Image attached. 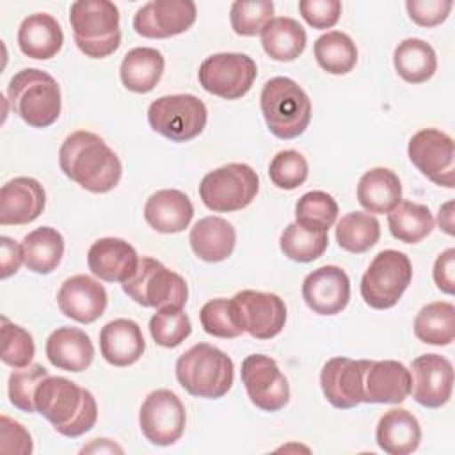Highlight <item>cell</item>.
<instances>
[{
  "mask_svg": "<svg viewBox=\"0 0 455 455\" xmlns=\"http://www.w3.org/2000/svg\"><path fill=\"white\" fill-rule=\"evenodd\" d=\"M62 172L92 194H105L117 187L123 165L107 142L87 130L68 135L59 149Z\"/></svg>",
  "mask_w": 455,
  "mask_h": 455,
  "instance_id": "1",
  "label": "cell"
},
{
  "mask_svg": "<svg viewBox=\"0 0 455 455\" xmlns=\"http://www.w3.org/2000/svg\"><path fill=\"white\" fill-rule=\"evenodd\" d=\"M36 412L44 416L66 437H80L98 419L92 393L66 377L48 375L36 389Z\"/></svg>",
  "mask_w": 455,
  "mask_h": 455,
  "instance_id": "2",
  "label": "cell"
},
{
  "mask_svg": "<svg viewBox=\"0 0 455 455\" xmlns=\"http://www.w3.org/2000/svg\"><path fill=\"white\" fill-rule=\"evenodd\" d=\"M7 101L12 112L32 128L53 124L62 110V96L57 80L37 68H25L11 78Z\"/></svg>",
  "mask_w": 455,
  "mask_h": 455,
  "instance_id": "3",
  "label": "cell"
},
{
  "mask_svg": "<svg viewBox=\"0 0 455 455\" xmlns=\"http://www.w3.org/2000/svg\"><path fill=\"white\" fill-rule=\"evenodd\" d=\"M176 379L197 398H222L233 386L235 368L229 355L210 343H197L176 361Z\"/></svg>",
  "mask_w": 455,
  "mask_h": 455,
  "instance_id": "4",
  "label": "cell"
},
{
  "mask_svg": "<svg viewBox=\"0 0 455 455\" xmlns=\"http://www.w3.org/2000/svg\"><path fill=\"white\" fill-rule=\"evenodd\" d=\"M69 23L78 50L91 59H105L121 44L119 9L108 0H78L71 4Z\"/></svg>",
  "mask_w": 455,
  "mask_h": 455,
  "instance_id": "5",
  "label": "cell"
},
{
  "mask_svg": "<svg viewBox=\"0 0 455 455\" xmlns=\"http://www.w3.org/2000/svg\"><path fill=\"white\" fill-rule=\"evenodd\" d=\"M259 105L268 130L283 140L302 135L311 121L309 96L288 76H274L265 82Z\"/></svg>",
  "mask_w": 455,
  "mask_h": 455,
  "instance_id": "6",
  "label": "cell"
},
{
  "mask_svg": "<svg viewBox=\"0 0 455 455\" xmlns=\"http://www.w3.org/2000/svg\"><path fill=\"white\" fill-rule=\"evenodd\" d=\"M123 291L137 304L156 311L183 309L188 299L185 279L149 256L139 259L135 274L123 283Z\"/></svg>",
  "mask_w": 455,
  "mask_h": 455,
  "instance_id": "7",
  "label": "cell"
},
{
  "mask_svg": "<svg viewBox=\"0 0 455 455\" xmlns=\"http://www.w3.org/2000/svg\"><path fill=\"white\" fill-rule=\"evenodd\" d=\"M259 190V178L247 164H226L204 174L199 185L203 204L217 213L249 206Z\"/></svg>",
  "mask_w": 455,
  "mask_h": 455,
  "instance_id": "8",
  "label": "cell"
},
{
  "mask_svg": "<svg viewBox=\"0 0 455 455\" xmlns=\"http://www.w3.org/2000/svg\"><path fill=\"white\" fill-rule=\"evenodd\" d=\"M412 281V265L407 254L380 251L361 279V297L373 309H389L398 304Z\"/></svg>",
  "mask_w": 455,
  "mask_h": 455,
  "instance_id": "9",
  "label": "cell"
},
{
  "mask_svg": "<svg viewBox=\"0 0 455 455\" xmlns=\"http://www.w3.org/2000/svg\"><path fill=\"white\" fill-rule=\"evenodd\" d=\"M206 119V105L194 94L162 96L148 108L149 126L174 142H187L197 137L204 130Z\"/></svg>",
  "mask_w": 455,
  "mask_h": 455,
  "instance_id": "10",
  "label": "cell"
},
{
  "mask_svg": "<svg viewBox=\"0 0 455 455\" xmlns=\"http://www.w3.org/2000/svg\"><path fill=\"white\" fill-rule=\"evenodd\" d=\"M256 75V62L249 55L224 52L206 57L199 66L197 78L206 92L224 100H238L251 91Z\"/></svg>",
  "mask_w": 455,
  "mask_h": 455,
  "instance_id": "11",
  "label": "cell"
},
{
  "mask_svg": "<svg viewBox=\"0 0 455 455\" xmlns=\"http://www.w3.org/2000/svg\"><path fill=\"white\" fill-rule=\"evenodd\" d=\"M407 155L432 183L446 188L455 187V144L448 133L437 128L419 130L411 137Z\"/></svg>",
  "mask_w": 455,
  "mask_h": 455,
  "instance_id": "12",
  "label": "cell"
},
{
  "mask_svg": "<svg viewBox=\"0 0 455 455\" xmlns=\"http://www.w3.org/2000/svg\"><path fill=\"white\" fill-rule=\"evenodd\" d=\"M139 425L144 437L156 446H171L183 435L187 411L171 389L151 391L140 405Z\"/></svg>",
  "mask_w": 455,
  "mask_h": 455,
  "instance_id": "13",
  "label": "cell"
},
{
  "mask_svg": "<svg viewBox=\"0 0 455 455\" xmlns=\"http://www.w3.org/2000/svg\"><path fill=\"white\" fill-rule=\"evenodd\" d=\"M249 400L261 411L277 412L290 400V386L277 363L265 354L247 355L240 370Z\"/></svg>",
  "mask_w": 455,
  "mask_h": 455,
  "instance_id": "14",
  "label": "cell"
},
{
  "mask_svg": "<svg viewBox=\"0 0 455 455\" xmlns=\"http://www.w3.org/2000/svg\"><path fill=\"white\" fill-rule=\"evenodd\" d=\"M197 18L192 0H151L133 16V28L149 39H165L187 32Z\"/></svg>",
  "mask_w": 455,
  "mask_h": 455,
  "instance_id": "15",
  "label": "cell"
},
{
  "mask_svg": "<svg viewBox=\"0 0 455 455\" xmlns=\"http://www.w3.org/2000/svg\"><path fill=\"white\" fill-rule=\"evenodd\" d=\"M233 300L236 302L243 331L252 338L270 339L283 331L286 322V306L279 295L242 290L233 297Z\"/></svg>",
  "mask_w": 455,
  "mask_h": 455,
  "instance_id": "16",
  "label": "cell"
},
{
  "mask_svg": "<svg viewBox=\"0 0 455 455\" xmlns=\"http://www.w3.org/2000/svg\"><path fill=\"white\" fill-rule=\"evenodd\" d=\"M411 395L428 409H437L451 398L453 366L439 354H423L411 364Z\"/></svg>",
  "mask_w": 455,
  "mask_h": 455,
  "instance_id": "17",
  "label": "cell"
},
{
  "mask_svg": "<svg viewBox=\"0 0 455 455\" xmlns=\"http://www.w3.org/2000/svg\"><path fill=\"white\" fill-rule=\"evenodd\" d=\"M302 299L316 315H338L350 300V279L347 272L336 265L320 267L306 275L302 283Z\"/></svg>",
  "mask_w": 455,
  "mask_h": 455,
  "instance_id": "18",
  "label": "cell"
},
{
  "mask_svg": "<svg viewBox=\"0 0 455 455\" xmlns=\"http://www.w3.org/2000/svg\"><path fill=\"white\" fill-rule=\"evenodd\" d=\"M368 359L332 357L320 373V386L327 402L336 409H352L363 403V375Z\"/></svg>",
  "mask_w": 455,
  "mask_h": 455,
  "instance_id": "19",
  "label": "cell"
},
{
  "mask_svg": "<svg viewBox=\"0 0 455 455\" xmlns=\"http://www.w3.org/2000/svg\"><path fill=\"white\" fill-rule=\"evenodd\" d=\"M107 302L108 295L103 284L85 274L68 277L57 293L60 313L80 323L96 322L105 313Z\"/></svg>",
  "mask_w": 455,
  "mask_h": 455,
  "instance_id": "20",
  "label": "cell"
},
{
  "mask_svg": "<svg viewBox=\"0 0 455 455\" xmlns=\"http://www.w3.org/2000/svg\"><path fill=\"white\" fill-rule=\"evenodd\" d=\"M46 194L43 185L28 176H18L2 185L0 224L23 226L34 222L44 210Z\"/></svg>",
  "mask_w": 455,
  "mask_h": 455,
  "instance_id": "21",
  "label": "cell"
},
{
  "mask_svg": "<svg viewBox=\"0 0 455 455\" xmlns=\"http://www.w3.org/2000/svg\"><path fill=\"white\" fill-rule=\"evenodd\" d=\"M411 395V371L400 361H370L363 375V402L402 403Z\"/></svg>",
  "mask_w": 455,
  "mask_h": 455,
  "instance_id": "22",
  "label": "cell"
},
{
  "mask_svg": "<svg viewBox=\"0 0 455 455\" xmlns=\"http://www.w3.org/2000/svg\"><path fill=\"white\" fill-rule=\"evenodd\" d=\"M137 251L123 238H100L87 252L89 270L107 283L128 281L139 267Z\"/></svg>",
  "mask_w": 455,
  "mask_h": 455,
  "instance_id": "23",
  "label": "cell"
},
{
  "mask_svg": "<svg viewBox=\"0 0 455 455\" xmlns=\"http://www.w3.org/2000/svg\"><path fill=\"white\" fill-rule=\"evenodd\" d=\"M100 350L112 366L123 368L137 363L146 350L139 323L130 318H116L105 323L100 331Z\"/></svg>",
  "mask_w": 455,
  "mask_h": 455,
  "instance_id": "24",
  "label": "cell"
},
{
  "mask_svg": "<svg viewBox=\"0 0 455 455\" xmlns=\"http://www.w3.org/2000/svg\"><path fill=\"white\" fill-rule=\"evenodd\" d=\"M192 217L190 197L176 188L156 190L144 204V219L158 233H180L188 228Z\"/></svg>",
  "mask_w": 455,
  "mask_h": 455,
  "instance_id": "25",
  "label": "cell"
},
{
  "mask_svg": "<svg viewBox=\"0 0 455 455\" xmlns=\"http://www.w3.org/2000/svg\"><path fill=\"white\" fill-rule=\"evenodd\" d=\"M194 254L206 263H219L228 259L236 243V231L231 222L222 217H203L199 219L188 235Z\"/></svg>",
  "mask_w": 455,
  "mask_h": 455,
  "instance_id": "26",
  "label": "cell"
},
{
  "mask_svg": "<svg viewBox=\"0 0 455 455\" xmlns=\"http://www.w3.org/2000/svg\"><path fill=\"white\" fill-rule=\"evenodd\" d=\"M48 361L66 371H84L91 366L94 347L91 338L76 327H59L46 339Z\"/></svg>",
  "mask_w": 455,
  "mask_h": 455,
  "instance_id": "27",
  "label": "cell"
},
{
  "mask_svg": "<svg viewBox=\"0 0 455 455\" xmlns=\"http://www.w3.org/2000/svg\"><path fill=\"white\" fill-rule=\"evenodd\" d=\"M64 43L59 21L48 12H34L27 16L18 28V46L23 55L46 60L55 57Z\"/></svg>",
  "mask_w": 455,
  "mask_h": 455,
  "instance_id": "28",
  "label": "cell"
},
{
  "mask_svg": "<svg viewBox=\"0 0 455 455\" xmlns=\"http://www.w3.org/2000/svg\"><path fill=\"white\" fill-rule=\"evenodd\" d=\"M375 439L379 448L389 455H409L419 446L421 427L407 409H389L377 423Z\"/></svg>",
  "mask_w": 455,
  "mask_h": 455,
  "instance_id": "29",
  "label": "cell"
},
{
  "mask_svg": "<svg viewBox=\"0 0 455 455\" xmlns=\"http://www.w3.org/2000/svg\"><path fill=\"white\" fill-rule=\"evenodd\" d=\"M357 201L368 213H389L402 201L400 178L387 167L366 171L357 183Z\"/></svg>",
  "mask_w": 455,
  "mask_h": 455,
  "instance_id": "30",
  "label": "cell"
},
{
  "mask_svg": "<svg viewBox=\"0 0 455 455\" xmlns=\"http://www.w3.org/2000/svg\"><path fill=\"white\" fill-rule=\"evenodd\" d=\"M165 59L156 48L139 46L130 50L119 68L123 85L132 92H149L164 75Z\"/></svg>",
  "mask_w": 455,
  "mask_h": 455,
  "instance_id": "31",
  "label": "cell"
},
{
  "mask_svg": "<svg viewBox=\"0 0 455 455\" xmlns=\"http://www.w3.org/2000/svg\"><path fill=\"white\" fill-rule=\"evenodd\" d=\"M259 36L265 53L277 62L295 60L304 52L307 39L304 27L288 16L272 18Z\"/></svg>",
  "mask_w": 455,
  "mask_h": 455,
  "instance_id": "32",
  "label": "cell"
},
{
  "mask_svg": "<svg viewBox=\"0 0 455 455\" xmlns=\"http://www.w3.org/2000/svg\"><path fill=\"white\" fill-rule=\"evenodd\" d=\"M21 249L30 272L50 274L59 267L64 256V238L55 228L43 226L23 236Z\"/></svg>",
  "mask_w": 455,
  "mask_h": 455,
  "instance_id": "33",
  "label": "cell"
},
{
  "mask_svg": "<svg viewBox=\"0 0 455 455\" xmlns=\"http://www.w3.org/2000/svg\"><path fill=\"white\" fill-rule=\"evenodd\" d=\"M396 73L409 84L430 80L437 69L435 50L419 37H409L398 43L393 53Z\"/></svg>",
  "mask_w": 455,
  "mask_h": 455,
  "instance_id": "34",
  "label": "cell"
},
{
  "mask_svg": "<svg viewBox=\"0 0 455 455\" xmlns=\"http://www.w3.org/2000/svg\"><path fill=\"white\" fill-rule=\"evenodd\" d=\"M414 334L427 345H450L455 339V306L446 300L423 306L414 318Z\"/></svg>",
  "mask_w": 455,
  "mask_h": 455,
  "instance_id": "35",
  "label": "cell"
},
{
  "mask_svg": "<svg viewBox=\"0 0 455 455\" xmlns=\"http://www.w3.org/2000/svg\"><path fill=\"white\" fill-rule=\"evenodd\" d=\"M387 226L396 240L403 243H418L432 233L435 220L428 206L412 201H400L387 213Z\"/></svg>",
  "mask_w": 455,
  "mask_h": 455,
  "instance_id": "36",
  "label": "cell"
},
{
  "mask_svg": "<svg viewBox=\"0 0 455 455\" xmlns=\"http://www.w3.org/2000/svg\"><path fill=\"white\" fill-rule=\"evenodd\" d=\"M318 66L331 75H347L357 64V48L350 36L331 30L320 36L313 46Z\"/></svg>",
  "mask_w": 455,
  "mask_h": 455,
  "instance_id": "37",
  "label": "cell"
},
{
  "mask_svg": "<svg viewBox=\"0 0 455 455\" xmlns=\"http://www.w3.org/2000/svg\"><path fill=\"white\" fill-rule=\"evenodd\" d=\"M380 238V224L368 212H350L336 226V242L341 249L361 254L371 249Z\"/></svg>",
  "mask_w": 455,
  "mask_h": 455,
  "instance_id": "38",
  "label": "cell"
},
{
  "mask_svg": "<svg viewBox=\"0 0 455 455\" xmlns=\"http://www.w3.org/2000/svg\"><path fill=\"white\" fill-rule=\"evenodd\" d=\"M338 217V203L322 190H311L299 197L295 204V222L307 231H329Z\"/></svg>",
  "mask_w": 455,
  "mask_h": 455,
  "instance_id": "39",
  "label": "cell"
},
{
  "mask_svg": "<svg viewBox=\"0 0 455 455\" xmlns=\"http://www.w3.org/2000/svg\"><path fill=\"white\" fill-rule=\"evenodd\" d=\"M329 245V236L325 231H307L297 222L284 228L279 238V247L283 254L299 263H309L320 258Z\"/></svg>",
  "mask_w": 455,
  "mask_h": 455,
  "instance_id": "40",
  "label": "cell"
},
{
  "mask_svg": "<svg viewBox=\"0 0 455 455\" xmlns=\"http://www.w3.org/2000/svg\"><path fill=\"white\" fill-rule=\"evenodd\" d=\"M199 320L210 336L215 338H238L243 331L236 302L233 299H213L208 300L201 311H199Z\"/></svg>",
  "mask_w": 455,
  "mask_h": 455,
  "instance_id": "41",
  "label": "cell"
},
{
  "mask_svg": "<svg viewBox=\"0 0 455 455\" xmlns=\"http://www.w3.org/2000/svg\"><path fill=\"white\" fill-rule=\"evenodd\" d=\"M46 377L48 370L39 363L14 370L7 384L9 402L23 412H36V389Z\"/></svg>",
  "mask_w": 455,
  "mask_h": 455,
  "instance_id": "42",
  "label": "cell"
},
{
  "mask_svg": "<svg viewBox=\"0 0 455 455\" xmlns=\"http://www.w3.org/2000/svg\"><path fill=\"white\" fill-rule=\"evenodd\" d=\"M36 355L34 338L21 325L12 323L7 316H2V361L18 370L32 363Z\"/></svg>",
  "mask_w": 455,
  "mask_h": 455,
  "instance_id": "43",
  "label": "cell"
},
{
  "mask_svg": "<svg viewBox=\"0 0 455 455\" xmlns=\"http://www.w3.org/2000/svg\"><path fill=\"white\" fill-rule=\"evenodd\" d=\"M274 18V4L270 0H236L231 5L229 21L238 36L261 34L265 25Z\"/></svg>",
  "mask_w": 455,
  "mask_h": 455,
  "instance_id": "44",
  "label": "cell"
},
{
  "mask_svg": "<svg viewBox=\"0 0 455 455\" xmlns=\"http://www.w3.org/2000/svg\"><path fill=\"white\" fill-rule=\"evenodd\" d=\"M192 332V323L183 309L156 311L149 320V334L156 345L174 348L181 345Z\"/></svg>",
  "mask_w": 455,
  "mask_h": 455,
  "instance_id": "45",
  "label": "cell"
},
{
  "mask_svg": "<svg viewBox=\"0 0 455 455\" xmlns=\"http://www.w3.org/2000/svg\"><path fill=\"white\" fill-rule=\"evenodd\" d=\"M309 174L306 158L295 149L279 151L268 165L270 181L283 190H293L300 187Z\"/></svg>",
  "mask_w": 455,
  "mask_h": 455,
  "instance_id": "46",
  "label": "cell"
},
{
  "mask_svg": "<svg viewBox=\"0 0 455 455\" xmlns=\"http://www.w3.org/2000/svg\"><path fill=\"white\" fill-rule=\"evenodd\" d=\"M300 16L313 28H331L338 23L341 14L339 0H300L299 2Z\"/></svg>",
  "mask_w": 455,
  "mask_h": 455,
  "instance_id": "47",
  "label": "cell"
},
{
  "mask_svg": "<svg viewBox=\"0 0 455 455\" xmlns=\"http://www.w3.org/2000/svg\"><path fill=\"white\" fill-rule=\"evenodd\" d=\"M453 7V2L450 0H407L405 9L409 12V18L419 25V27H435L441 25L450 11Z\"/></svg>",
  "mask_w": 455,
  "mask_h": 455,
  "instance_id": "48",
  "label": "cell"
},
{
  "mask_svg": "<svg viewBox=\"0 0 455 455\" xmlns=\"http://www.w3.org/2000/svg\"><path fill=\"white\" fill-rule=\"evenodd\" d=\"M0 451L2 453H20V455H28L32 453V437L28 430L11 419L9 416L0 418Z\"/></svg>",
  "mask_w": 455,
  "mask_h": 455,
  "instance_id": "49",
  "label": "cell"
},
{
  "mask_svg": "<svg viewBox=\"0 0 455 455\" xmlns=\"http://www.w3.org/2000/svg\"><path fill=\"white\" fill-rule=\"evenodd\" d=\"M434 281L437 288L444 293H453L455 290V249L450 247L441 252L434 263Z\"/></svg>",
  "mask_w": 455,
  "mask_h": 455,
  "instance_id": "50",
  "label": "cell"
},
{
  "mask_svg": "<svg viewBox=\"0 0 455 455\" xmlns=\"http://www.w3.org/2000/svg\"><path fill=\"white\" fill-rule=\"evenodd\" d=\"M0 247H2V256H0V277L7 279L9 275L16 274L25 263L23 259V249L21 243H16V240L9 236L0 238Z\"/></svg>",
  "mask_w": 455,
  "mask_h": 455,
  "instance_id": "51",
  "label": "cell"
},
{
  "mask_svg": "<svg viewBox=\"0 0 455 455\" xmlns=\"http://www.w3.org/2000/svg\"><path fill=\"white\" fill-rule=\"evenodd\" d=\"M451 208H453V203H446L441 210H439V217H437V222L439 226L448 233V235H453V213H451Z\"/></svg>",
  "mask_w": 455,
  "mask_h": 455,
  "instance_id": "52",
  "label": "cell"
}]
</instances>
